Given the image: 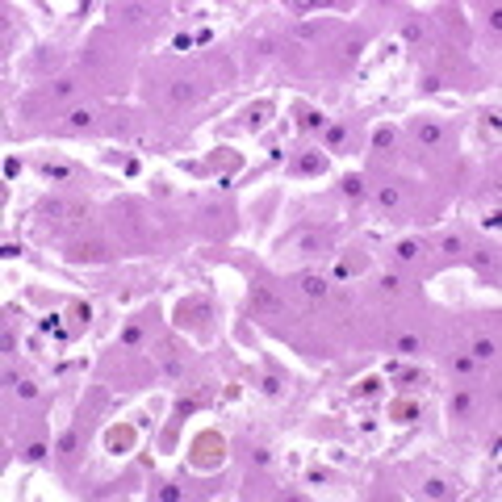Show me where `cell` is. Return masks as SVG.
I'll list each match as a JSON object with an SVG mask.
<instances>
[{"mask_svg": "<svg viewBox=\"0 0 502 502\" xmlns=\"http://www.w3.org/2000/svg\"><path fill=\"white\" fill-rule=\"evenodd\" d=\"M251 306H255V310H264V314H276V310H281V301H276V297L268 293L264 284H251Z\"/></svg>", "mask_w": 502, "mask_h": 502, "instance_id": "6da1fadb", "label": "cell"}, {"mask_svg": "<svg viewBox=\"0 0 502 502\" xmlns=\"http://www.w3.org/2000/svg\"><path fill=\"white\" fill-rule=\"evenodd\" d=\"M71 260H105V247H100V243H76V247H71Z\"/></svg>", "mask_w": 502, "mask_h": 502, "instance_id": "7a4b0ae2", "label": "cell"}, {"mask_svg": "<svg viewBox=\"0 0 502 502\" xmlns=\"http://www.w3.org/2000/svg\"><path fill=\"white\" fill-rule=\"evenodd\" d=\"M301 289H306V293H318V297H322V289H327V284L318 281V276H306V281H301Z\"/></svg>", "mask_w": 502, "mask_h": 502, "instance_id": "3957f363", "label": "cell"}, {"mask_svg": "<svg viewBox=\"0 0 502 502\" xmlns=\"http://www.w3.org/2000/svg\"><path fill=\"white\" fill-rule=\"evenodd\" d=\"M473 351H477L481 360H485V356H490V351H494V343H490V339H481V343H477V348H473Z\"/></svg>", "mask_w": 502, "mask_h": 502, "instance_id": "277c9868", "label": "cell"}, {"mask_svg": "<svg viewBox=\"0 0 502 502\" xmlns=\"http://www.w3.org/2000/svg\"><path fill=\"white\" fill-rule=\"evenodd\" d=\"M343 188H348V197H356V193H360V180H356V176H348V180H343Z\"/></svg>", "mask_w": 502, "mask_h": 502, "instance_id": "5b68a950", "label": "cell"}, {"mask_svg": "<svg viewBox=\"0 0 502 502\" xmlns=\"http://www.w3.org/2000/svg\"><path fill=\"white\" fill-rule=\"evenodd\" d=\"M418 134H423V142H435V138H439V130H435V126H423Z\"/></svg>", "mask_w": 502, "mask_h": 502, "instance_id": "8992f818", "label": "cell"}]
</instances>
